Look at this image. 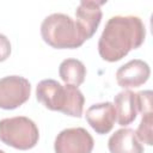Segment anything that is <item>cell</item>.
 I'll use <instances>...</instances> for the list:
<instances>
[{
    "label": "cell",
    "instance_id": "6",
    "mask_svg": "<svg viewBox=\"0 0 153 153\" xmlns=\"http://www.w3.org/2000/svg\"><path fill=\"white\" fill-rule=\"evenodd\" d=\"M93 146L92 135L81 127L63 129L54 142L55 153H91Z\"/></svg>",
    "mask_w": 153,
    "mask_h": 153
},
{
    "label": "cell",
    "instance_id": "16",
    "mask_svg": "<svg viewBox=\"0 0 153 153\" xmlns=\"http://www.w3.org/2000/svg\"><path fill=\"white\" fill-rule=\"evenodd\" d=\"M0 153H5V152H4V151H2V149H0Z\"/></svg>",
    "mask_w": 153,
    "mask_h": 153
},
{
    "label": "cell",
    "instance_id": "8",
    "mask_svg": "<svg viewBox=\"0 0 153 153\" xmlns=\"http://www.w3.org/2000/svg\"><path fill=\"white\" fill-rule=\"evenodd\" d=\"M151 75V68L147 62L134 59L121 66L116 72L117 84L123 88H135L143 85Z\"/></svg>",
    "mask_w": 153,
    "mask_h": 153
},
{
    "label": "cell",
    "instance_id": "4",
    "mask_svg": "<svg viewBox=\"0 0 153 153\" xmlns=\"http://www.w3.org/2000/svg\"><path fill=\"white\" fill-rule=\"evenodd\" d=\"M39 139L36 123L25 116H16L0 120V140L16 149L26 151L33 148Z\"/></svg>",
    "mask_w": 153,
    "mask_h": 153
},
{
    "label": "cell",
    "instance_id": "5",
    "mask_svg": "<svg viewBox=\"0 0 153 153\" xmlns=\"http://www.w3.org/2000/svg\"><path fill=\"white\" fill-rule=\"evenodd\" d=\"M31 93L27 79L19 75H8L0 79V108L13 110L23 105Z\"/></svg>",
    "mask_w": 153,
    "mask_h": 153
},
{
    "label": "cell",
    "instance_id": "12",
    "mask_svg": "<svg viewBox=\"0 0 153 153\" xmlns=\"http://www.w3.org/2000/svg\"><path fill=\"white\" fill-rule=\"evenodd\" d=\"M60 78L68 85H73L75 87L80 86L86 76V67L85 65L76 59H66L60 63L59 67Z\"/></svg>",
    "mask_w": 153,
    "mask_h": 153
},
{
    "label": "cell",
    "instance_id": "15",
    "mask_svg": "<svg viewBox=\"0 0 153 153\" xmlns=\"http://www.w3.org/2000/svg\"><path fill=\"white\" fill-rule=\"evenodd\" d=\"M11 55V43H10V39L0 33V62L7 60Z\"/></svg>",
    "mask_w": 153,
    "mask_h": 153
},
{
    "label": "cell",
    "instance_id": "11",
    "mask_svg": "<svg viewBox=\"0 0 153 153\" xmlns=\"http://www.w3.org/2000/svg\"><path fill=\"white\" fill-rule=\"evenodd\" d=\"M110 153H143V146L130 128L116 130L108 141Z\"/></svg>",
    "mask_w": 153,
    "mask_h": 153
},
{
    "label": "cell",
    "instance_id": "7",
    "mask_svg": "<svg viewBox=\"0 0 153 153\" xmlns=\"http://www.w3.org/2000/svg\"><path fill=\"white\" fill-rule=\"evenodd\" d=\"M106 1H94V0H82L80 1L75 11V23L82 38L90 39L97 31L103 13L100 6Z\"/></svg>",
    "mask_w": 153,
    "mask_h": 153
},
{
    "label": "cell",
    "instance_id": "9",
    "mask_svg": "<svg viewBox=\"0 0 153 153\" xmlns=\"http://www.w3.org/2000/svg\"><path fill=\"white\" fill-rule=\"evenodd\" d=\"M85 116L87 123L97 134H108L116 122V111L110 102L91 105Z\"/></svg>",
    "mask_w": 153,
    "mask_h": 153
},
{
    "label": "cell",
    "instance_id": "14",
    "mask_svg": "<svg viewBox=\"0 0 153 153\" xmlns=\"http://www.w3.org/2000/svg\"><path fill=\"white\" fill-rule=\"evenodd\" d=\"M152 91H140L136 93V103H137V111H140L142 115L152 112Z\"/></svg>",
    "mask_w": 153,
    "mask_h": 153
},
{
    "label": "cell",
    "instance_id": "13",
    "mask_svg": "<svg viewBox=\"0 0 153 153\" xmlns=\"http://www.w3.org/2000/svg\"><path fill=\"white\" fill-rule=\"evenodd\" d=\"M152 123H153V114L148 112L142 115L141 122L135 131V135L139 141L152 146Z\"/></svg>",
    "mask_w": 153,
    "mask_h": 153
},
{
    "label": "cell",
    "instance_id": "2",
    "mask_svg": "<svg viewBox=\"0 0 153 153\" xmlns=\"http://www.w3.org/2000/svg\"><path fill=\"white\" fill-rule=\"evenodd\" d=\"M36 98L51 111H60L72 117L82 116L85 98L73 85L63 86L54 79L41 80L36 87Z\"/></svg>",
    "mask_w": 153,
    "mask_h": 153
},
{
    "label": "cell",
    "instance_id": "10",
    "mask_svg": "<svg viewBox=\"0 0 153 153\" xmlns=\"http://www.w3.org/2000/svg\"><path fill=\"white\" fill-rule=\"evenodd\" d=\"M114 108L116 111V121L120 126L126 127L134 122L137 115L136 93L130 90L121 91L115 96Z\"/></svg>",
    "mask_w": 153,
    "mask_h": 153
},
{
    "label": "cell",
    "instance_id": "1",
    "mask_svg": "<svg viewBox=\"0 0 153 153\" xmlns=\"http://www.w3.org/2000/svg\"><path fill=\"white\" fill-rule=\"evenodd\" d=\"M146 27L136 16L111 17L99 37L98 53L104 61L122 60L130 50L137 49L145 41Z\"/></svg>",
    "mask_w": 153,
    "mask_h": 153
},
{
    "label": "cell",
    "instance_id": "3",
    "mask_svg": "<svg viewBox=\"0 0 153 153\" xmlns=\"http://www.w3.org/2000/svg\"><path fill=\"white\" fill-rule=\"evenodd\" d=\"M41 36L55 49H75L85 42L75 20L63 13L45 17L41 24Z\"/></svg>",
    "mask_w": 153,
    "mask_h": 153
}]
</instances>
